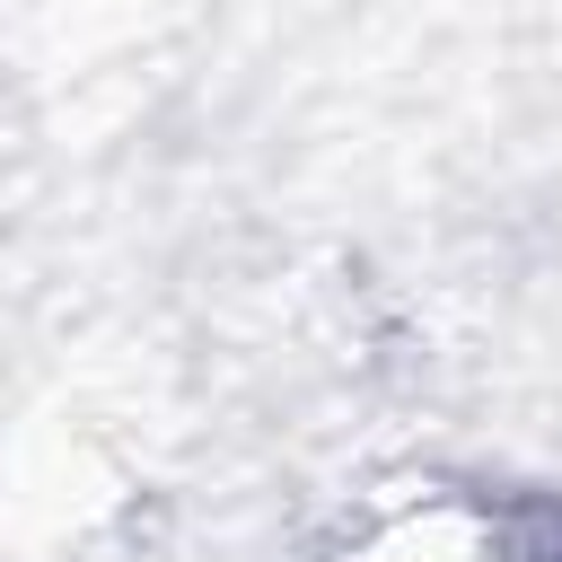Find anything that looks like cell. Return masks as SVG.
Segmentation results:
<instances>
[{"instance_id": "1", "label": "cell", "mask_w": 562, "mask_h": 562, "mask_svg": "<svg viewBox=\"0 0 562 562\" xmlns=\"http://www.w3.org/2000/svg\"><path fill=\"white\" fill-rule=\"evenodd\" d=\"M325 562H562V501L483 492V483H413L351 518Z\"/></svg>"}]
</instances>
